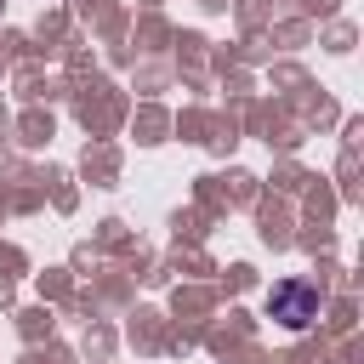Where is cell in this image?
<instances>
[{"label": "cell", "instance_id": "obj_1", "mask_svg": "<svg viewBox=\"0 0 364 364\" xmlns=\"http://www.w3.org/2000/svg\"><path fill=\"white\" fill-rule=\"evenodd\" d=\"M267 313H273L279 324H290V330L313 324V318H318V284H307V279H284V284H273Z\"/></svg>", "mask_w": 364, "mask_h": 364}]
</instances>
